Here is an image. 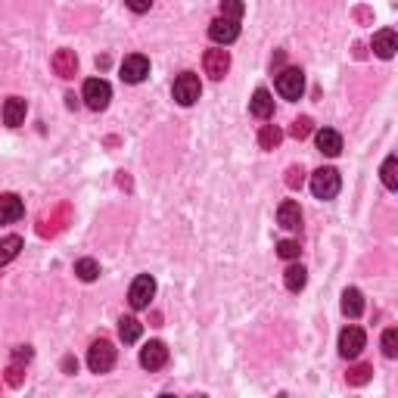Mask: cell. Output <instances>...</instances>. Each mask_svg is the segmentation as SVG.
<instances>
[{"label":"cell","mask_w":398,"mask_h":398,"mask_svg":"<svg viewBox=\"0 0 398 398\" xmlns=\"http://www.w3.org/2000/svg\"><path fill=\"white\" fill-rule=\"evenodd\" d=\"M339 187H343V178H339L336 168H317L311 175V193L317 199H333L339 193Z\"/></svg>","instance_id":"1"},{"label":"cell","mask_w":398,"mask_h":398,"mask_svg":"<svg viewBox=\"0 0 398 398\" xmlns=\"http://www.w3.org/2000/svg\"><path fill=\"white\" fill-rule=\"evenodd\" d=\"M88 367L93 373H110L115 367V349L110 339H97L88 349Z\"/></svg>","instance_id":"2"},{"label":"cell","mask_w":398,"mask_h":398,"mask_svg":"<svg viewBox=\"0 0 398 398\" xmlns=\"http://www.w3.org/2000/svg\"><path fill=\"white\" fill-rule=\"evenodd\" d=\"M171 93H175V100L180 106H193L199 100V93H202V84H199V78L193 75V72H184V75L175 78V88H171Z\"/></svg>","instance_id":"3"},{"label":"cell","mask_w":398,"mask_h":398,"mask_svg":"<svg viewBox=\"0 0 398 398\" xmlns=\"http://www.w3.org/2000/svg\"><path fill=\"white\" fill-rule=\"evenodd\" d=\"M305 91V75L299 69H284L277 72V93L284 100H299Z\"/></svg>","instance_id":"4"},{"label":"cell","mask_w":398,"mask_h":398,"mask_svg":"<svg viewBox=\"0 0 398 398\" xmlns=\"http://www.w3.org/2000/svg\"><path fill=\"white\" fill-rule=\"evenodd\" d=\"M112 100V88L110 81H103V78H91V81H84V103L91 106V110H106Z\"/></svg>","instance_id":"5"},{"label":"cell","mask_w":398,"mask_h":398,"mask_svg":"<svg viewBox=\"0 0 398 398\" xmlns=\"http://www.w3.org/2000/svg\"><path fill=\"white\" fill-rule=\"evenodd\" d=\"M156 296V280L150 277V274H140V277L131 284V293H128V302H131L134 311L140 308H150V302H153Z\"/></svg>","instance_id":"6"},{"label":"cell","mask_w":398,"mask_h":398,"mask_svg":"<svg viewBox=\"0 0 398 398\" xmlns=\"http://www.w3.org/2000/svg\"><path fill=\"white\" fill-rule=\"evenodd\" d=\"M364 345H367V336L361 327H345L339 333V354L343 358H358L364 352Z\"/></svg>","instance_id":"7"},{"label":"cell","mask_w":398,"mask_h":398,"mask_svg":"<svg viewBox=\"0 0 398 398\" xmlns=\"http://www.w3.org/2000/svg\"><path fill=\"white\" fill-rule=\"evenodd\" d=\"M147 75H150V60H147V56H140V53L125 56V62H121V81L140 84Z\"/></svg>","instance_id":"8"},{"label":"cell","mask_w":398,"mask_h":398,"mask_svg":"<svg viewBox=\"0 0 398 398\" xmlns=\"http://www.w3.org/2000/svg\"><path fill=\"white\" fill-rule=\"evenodd\" d=\"M140 364L147 367V371H162V367L168 364V349H165V343L153 339V343L143 345L140 349Z\"/></svg>","instance_id":"9"},{"label":"cell","mask_w":398,"mask_h":398,"mask_svg":"<svg viewBox=\"0 0 398 398\" xmlns=\"http://www.w3.org/2000/svg\"><path fill=\"white\" fill-rule=\"evenodd\" d=\"M202 66H206V75L208 78L221 81V78L227 75V69H230V53H227V50H206V56H202Z\"/></svg>","instance_id":"10"},{"label":"cell","mask_w":398,"mask_h":398,"mask_svg":"<svg viewBox=\"0 0 398 398\" xmlns=\"http://www.w3.org/2000/svg\"><path fill=\"white\" fill-rule=\"evenodd\" d=\"M208 38H212L215 44H224V47H227V44H234V41L240 38V25H237L234 19H224V16H221V19H215V22L208 25Z\"/></svg>","instance_id":"11"},{"label":"cell","mask_w":398,"mask_h":398,"mask_svg":"<svg viewBox=\"0 0 398 398\" xmlns=\"http://www.w3.org/2000/svg\"><path fill=\"white\" fill-rule=\"evenodd\" d=\"M25 215V206L16 193H0V224H13Z\"/></svg>","instance_id":"12"},{"label":"cell","mask_w":398,"mask_h":398,"mask_svg":"<svg viewBox=\"0 0 398 398\" xmlns=\"http://www.w3.org/2000/svg\"><path fill=\"white\" fill-rule=\"evenodd\" d=\"M277 224L284 230H299L302 227V208H299V202H293V199H284L280 202V208H277Z\"/></svg>","instance_id":"13"},{"label":"cell","mask_w":398,"mask_h":398,"mask_svg":"<svg viewBox=\"0 0 398 398\" xmlns=\"http://www.w3.org/2000/svg\"><path fill=\"white\" fill-rule=\"evenodd\" d=\"M398 50V34L392 28H383V32L373 34V53L380 56V60H392Z\"/></svg>","instance_id":"14"},{"label":"cell","mask_w":398,"mask_h":398,"mask_svg":"<svg viewBox=\"0 0 398 398\" xmlns=\"http://www.w3.org/2000/svg\"><path fill=\"white\" fill-rule=\"evenodd\" d=\"M314 140H317V150H321L324 156L343 153V137H339V131H333V128H321V131L314 134Z\"/></svg>","instance_id":"15"},{"label":"cell","mask_w":398,"mask_h":398,"mask_svg":"<svg viewBox=\"0 0 398 398\" xmlns=\"http://www.w3.org/2000/svg\"><path fill=\"white\" fill-rule=\"evenodd\" d=\"M53 72L60 78H75V72H78V56H75V50H56V56H53Z\"/></svg>","instance_id":"16"},{"label":"cell","mask_w":398,"mask_h":398,"mask_svg":"<svg viewBox=\"0 0 398 398\" xmlns=\"http://www.w3.org/2000/svg\"><path fill=\"white\" fill-rule=\"evenodd\" d=\"M25 112H28V106H25V100L22 97H10L4 103V121L10 128H19L25 121Z\"/></svg>","instance_id":"17"},{"label":"cell","mask_w":398,"mask_h":398,"mask_svg":"<svg viewBox=\"0 0 398 398\" xmlns=\"http://www.w3.org/2000/svg\"><path fill=\"white\" fill-rule=\"evenodd\" d=\"M249 110L256 119H271L274 115V97L267 93L265 88H258L256 93H252V103H249Z\"/></svg>","instance_id":"18"},{"label":"cell","mask_w":398,"mask_h":398,"mask_svg":"<svg viewBox=\"0 0 398 398\" xmlns=\"http://www.w3.org/2000/svg\"><path fill=\"white\" fill-rule=\"evenodd\" d=\"M361 311H364V296H361V289L349 286L343 293V314L345 317H361Z\"/></svg>","instance_id":"19"},{"label":"cell","mask_w":398,"mask_h":398,"mask_svg":"<svg viewBox=\"0 0 398 398\" xmlns=\"http://www.w3.org/2000/svg\"><path fill=\"white\" fill-rule=\"evenodd\" d=\"M284 284L289 293H299V289H305V284H308V271L302 265H289L284 271Z\"/></svg>","instance_id":"20"},{"label":"cell","mask_w":398,"mask_h":398,"mask_svg":"<svg viewBox=\"0 0 398 398\" xmlns=\"http://www.w3.org/2000/svg\"><path fill=\"white\" fill-rule=\"evenodd\" d=\"M19 252H22V237H16V234L4 237V240H0V267L10 265Z\"/></svg>","instance_id":"21"},{"label":"cell","mask_w":398,"mask_h":398,"mask_svg":"<svg viewBox=\"0 0 398 398\" xmlns=\"http://www.w3.org/2000/svg\"><path fill=\"white\" fill-rule=\"evenodd\" d=\"M140 333H143V324L137 321V317H121V321H119L121 343H137V339H140Z\"/></svg>","instance_id":"22"},{"label":"cell","mask_w":398,"mask_h":398,"mask_svg":"<svg viewBox=\"0 0 398 398\" xmlns=\"http://www.w3.org/2000/svg\"><path fill=\"white\" fill-rule=\"evenodd\" d=\"M280 140H284V131H280L277 125H265L262 131H258V147L262 150H277Z\"/></svg>","instance_id":"23"},{"label":"cell","mask_w":398,"mask_h":398,"mask_svg":"<svg viewBox=\"0 0 398 398\" xmlns=\"http://www.w3.org/2000/svg\"><path fill=\"white\" fill-rule=\"evenodd\" d=\"M371 376H373L371 364H354V367H349L345 380H349V386H364V383H371Z\"/></svg>","instance_id":"24"},{"label":"cell","mask_w":398,"mask_h":398,"mask_svg":"<svg viewBox=\"0 0 398 398\" xmlns=\"http://www.w3.org/2000/svg\"><path fill=\"white\" fill-rule=\"evenodd\" d=\"M75 274L84 280V284H91V280L100 277V265L93 262V258H81V262H75Z\"/></svg>","instance_id":"25"},{"label":"cell","mask_w":398,"mask_h":398,"mask_svg":"<svg viewBox=\"0 0 398 398\" xmlns=\"http://www.w3.org/2000/svg\"><path fill=\"white\" fill-rule=\"evenodd\" d=\"M398 159L389 156L386 162H383V184H386V190H398Z\"/></svg>","instance_id":"26"},{"label":"cell","mask_w":398,"mask_h":398,"mask_svg":"<svg viewBox=\"0 0 398 398\" xmlns=\"http://www.w3.org/2000/svg\"><path fill=\"white\" fill-rule=\"evenodd\" d=\"M243 13H246V4H243V0H221V16H224V19H234V22H237Z\"/></svg>","instance_id":"27"},{"label":"cell","mask_w":398,"mask_h":398,"mask_svg":"<svg viewBox=\"0 0 398 398\" xmlns=\"http://www.w3.org/2000/svg\"><path fill=\"white\" fill-rule=\"evenodd\" d=\"M383 354L386 358H398V330L395 327H389L383 333Z\"/></svg>","instance_id":"28"},{"label":"cell","mask_w":398,"mask_h":398,"mask_svg":"<svg viewBox=\"0 0 398 398\" xmlns=\"http://www.w3.org/2000/svg\"><path fill=\"white\" fill-rule=\"evenodd\" d=\"M311 131H314V125H311L308 115H299V119L293 121V128H289V134H293L296 140H305V137H308Z\"/></svg>","instance_id":"29"},{"label":"cell","mask_w":398,"mask_h":398,"mask_svg":"<svg viewBox=\"0 0 398 398\" xmlns=\"http://www.w3.org/2000/svg\"><path fill=\"white\" fill-rule=\"evenodd\" d=\"M299 252H302V246L296 243V240H280V243H277V256H280V258H286V262L299 258Z\"/></svg>","instance_id":"30"},{"label":"cell","mask_w":398,"mask_h":398,"mask_svg":"<svg viewBox=\"0 0 398 398\" xmlns=\"http://www.w3.org/2000/svg\"><path fill=\"white\" fill-rule=\"evenodd\" d=\"M302 184H305V168H302V165L286 168V187H289V190H299Z\"/></svg>","instance_id":"31"},{"label":"cell","mask_w":398,"mask_h":398,"mask_svg":"<svg viewBox=\"0 0 398 398\" xmlns=\"http://www.w3.org/2000/svg\"><path fill=\"white\" fill-rule=\"evenodd\" d=\"M22 376H25V371H22V364H19V361H13V364L6 367V383H10L13 389L22 386Z\"/></svg>","instance_id":"32"},{"label":"cell","mask_w":398,"mask_h":398,"mask_svg":"<svg viewBox=\"0 0 398 398\" xmlns=\"http://www.w3.org/2000/svg\"><path fill=\"white\" fill-rule=\"evenodd\" d=\"M32 349H28V345H19L16 352H13V361H19V364H25V361H32Z\"/></svg>","instance_id":"33"},{"label":"cell","mask_w":398,"mask_h":398,"mask_svg":"<svg viewBox=\"0 0 398 398\" xmlns=\"http://www.w3.org/2000/svg\"><path fill=\"white\" fill-rule=\"evenodd\" d=\"M125 4H128V6H131V10H134V13H147V10H150V6H153V0H125Z\"/></svg>","instance_id":"34"},{"label":"cell","mask_w":398,"mask_h":398,"mask_svg":"<svg viewBox=\"0 0 398 398\" xmlns=\"http://www.w3.org/2000/svg\"><path fill=\"white\" fill-rule=\"evenodd\" d=\"M62 367H66V371L72 373V371H78V361H72V358H66V364H62Z\"/></svg>","instance_id":"35"},{"label":"cell","mask_w":398,"mask_h":398,"mask_svg":"<svg viewBox=\"0 0 398 398\" xmlns=\"http://www.w3.org/2000/svg\"><path fill=\"white\" fill-rule=\"evenodd\" d=\"M66 103H69V110H75V106H78V100H75V93H66Z\"/></svg>","instance_id":"36"}]
</instances>
